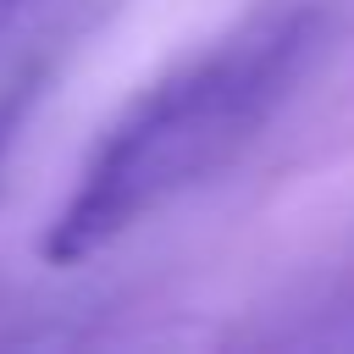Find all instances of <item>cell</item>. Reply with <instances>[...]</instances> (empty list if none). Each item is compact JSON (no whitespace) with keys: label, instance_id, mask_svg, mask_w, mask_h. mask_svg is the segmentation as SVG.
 Segmentation results:
<instances>
[{"label":"cell","instance_id":"obj_3","mask_svg":"<svg viewBox=\"0 0 354 354\" xmlns=\"http://www.w3.org/2000/svg\"><path fill=\"white\" fill-rule=\"evenodd\" d=\"M6 127H11V111L0 116V155H6Z\"/></svg>","mask_w":354,"mask_h":354},{"label":"cell","instance_id":"obj_2","mask_svg":"<svg viewBox=\"0 0 354 354\" xmlns=\"http://www.w3.org/2000/svg\"><path fill=\"white\" fill-rule=\"evenodd\" d=\"M33 6H39V0H0V39H6V33H11V28L33 11Z\"/></svg>","mask_w":354,"mask_h":354},{"label":"cell","instance_id":"obj_1","mask_svg":"<svg viewBox=\"0 0 354 354\" xmlns=\"http://www.w3.org/2000/svg\"><path fill=\"white\" fill-rule=\"evenodd\" d=\"M326 44L321 0H271L227 39L149 83L94 144L66 205L39 238L50 266H83L160 205L227 171L293 100Z\"/></svg>","mask_w":354,"mask_h":354}]
</instances>
